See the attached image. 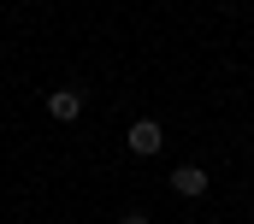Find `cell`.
<instances>
[{
    "mask_svg": "<svg viewBox=\"0 0 254 224\" xmlns=\"http://www.w3.org/2000/svg\"><path fill=\"white\" fill-rule=\"evenodd\" d=\"M125 142H130V154H142V160H148V154H160V148H166V130H160L154 118H136V124L125 130Z\"/></svg>",
    "mask_w": 254,
    "mask_h": 224,
    "instance_id": "cell-1",
    "label": "cell"
},
{
    "mask_svg": "<svg viewBox=\"0 0 254 224\" xmlns=\"http://www.w3.org/2000/svg\"><path fill=\"white\" fill-rule=\"evenodd\" d=\"M77 112H83V89H54V95H48V118L71 124Z\"/></svg>",
    "mask_w": 254,
    "mask_h": 224,
    "instance_id": "cell-2",
    "label": "cell"
},
{
    "mask_svg": "<svg viewBox=\"0 0 254 224\" xmlns=\"http://www.w3.org/2000/svg\"><path fill=\"white\" fill-rule=\"evenodd\" d=\"M172 189H178L184 201H195V195H207V171H201V166H178V171H172Z\"/></svg>",
    "mask_w": 254,
    "mask_h": 224,
    "instance_id": "cell-3",
    "label": "cell"
},
{
    "mask_svg": "<svg viewBox=\"0 0 254 224\" xmlns=\"http://www.w3.org/2000/svg\"><path fill=\"white\" fill-rule=\"evenodd\" d=\"M119 224H154V219H148V213H125Z\"/></svg>",
    "mask_w": 254,
    "mask_h": 224,
    "instance_id": "cell-4",
    "label": "cell"
}]
</instances>
